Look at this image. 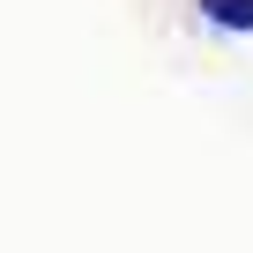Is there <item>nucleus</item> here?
I'll use <instances>...</instances> for the list:
<instances>
[{"mask_svg": "<svg viewBox=\"0 0 253 253\" xmlns=\"http://www.w3.org/2000/svg\"><path fill=\"white\" fill-rule=\"evenodd\" d=\"M209 15H216V23H238V30H253V0H209Z\"/></svg>", "mask_w": 253, "mask_h": 253, "instance_id": "f257e3e1", "label": "nucleus"}]
</instances>
